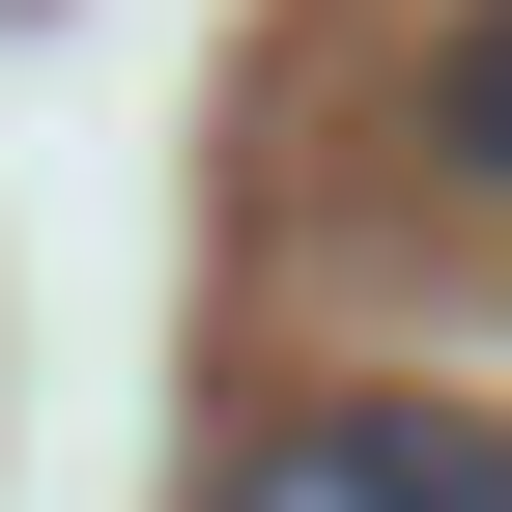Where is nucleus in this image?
Masks as SVG:
<instances>
[{
	"mask_svg": "<svg viewBox=\"0 0 512 512\" xmlns=\"http://www.w3.org/2000/svg\"><path fill=\"white\" fill-rule=\"evenodd\" d=\"M228 512H512V427L484 399H313V427H256Z\"/></svg>",
	"mask_w": 512,
	"mask_h": 512,
	"instance_id": "obj_1",
	"label": "nucleus"
},
{
	"mask_svg": "<svg viewBox=\"0 0 512 512\" xmlns=\"http://www.w3.org/2000/svg\"><path fill=\"white\" fill-rule=\"evenodd\" d=\"M427 171L512 200V0H456V57H427Z\"/></svg>",
	"mask_w": 512,
	"mask_h": 512,
	"instance_id": "obj_2",
	"label": "nucleus"
}]
</instances>
